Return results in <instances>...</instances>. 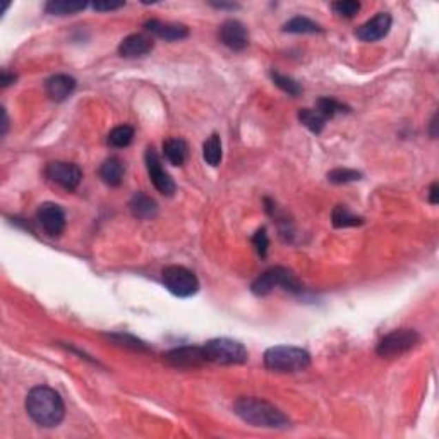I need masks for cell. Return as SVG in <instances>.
<instances>
[{"mask_svg":"<svg viewBox=\"0 0 439 439\" xmlns=\"http://www.w3.org/2000/svg\"><path fill=\"white\" fill-rule=\"evenodd\" d=\"M150 33H153L155 37L162 38L165 41H180L184 38L189 37V30L184 24H177V23H164V21L158 19H151L144 24Z\"/></svg>","mask_w":439,"mask_h":439,"instance_id":"obj_14","label":"cell"},{"mask_svg":"<svg viewBox=\"0 0 439 439\" xmlns=\"http://www.w3.org/2000/svg\"><path fill=\"white\" fill-rule=\"evenodd\" d=\"M278 286H282L283 290L292 293H297L302 290V285H300L299 280L295 278V275H292V271H289L286 268L282 266H275L270 268L268 271H264L263 275L257 276V278L254 280L253 292L256 293V295L263 297L273 292Z\"/></svg>","mask_w":439,"mask_h":439,"instance_id":"obj_5","label":"cell"},{"mask_svg":"<svg viewBox=\"0 0 439 439\" xmlns=\"http://www.w3.org/2000/svg\"><path fill=\"white\" fill-rule=\"evenodd\" d=\"M146 168L150 173V179L153 182L155 189L158 191L164 196H172L175 193V182H173L172 177L168 175V172L162 165L160 157H158L157 151L153 148H148L146 151Z\"/></svg>","mask_w":439,"mask_h":439,"instance_id":"obj_10","label":"cell"},{"mask_svg":"<svg viewBox=\"0 0 439 439\" xmlns=\"http://www.w3.org/2000/svg\"><path fill=\"white\" fill-rule=\"evenodd\" d=\"M86 9V2H69V0H50L45 6L47 14L52 16H72Z\"/></svg>","mask_w":439,"mask_h":439,"instance_id":"obj_21","label":"cell"},{"mask_svg":"<svg viewBox=\"0 0 439 439\" xmlns=\"http://www.w3.org/2000/svg\"><path fill=\"white\" fill-rule=\"evenodd\" d=\"M213 7H218V9H237L235 3H211Z\"/></svg>","mask_w":439,"mask_h":439,"instance_id":"obj_34","label":"cell"},{"mask_svg":"<svg viewBox=\"0 0 439 439\" xmlns=\"http://www.w3.org/2000/svg\"><path fill=\"white\" fill-rule=\"evenodd\" d=\"M283 31L285 33H293V35H313V33H321V26L316 24L314 21H311L309 17L304 16H295L289 21V23L283 24Z\"/></svg>","mask_w":439,"mask_h":439,"instance_id":"obj_20","label":"cell"},{"mask_svg":"<svg viewBox=\"0 0 439 439\" xmlns=\"http://www.w3.org/2000/svg\"><path fill=\"white\" fill-rule=\"evenodd\" d=\"M134 137V129L130 126H119L115 129L110 130L107 143L112 148H127L133 143Z\"/></svg>","mask_w":439,"mask_h":439,"instance_id":"obj_25","label":"cell"},{"mask_svg":"<svg viewBox=\"0 0 439 439\" xmlns=\"http://www.w3.org/2000/svg\"><path fill=\"white\" fill-rule=\"evenodd\" d=\"M26 412L41 427H57L66 416L62 398L48 386H37L28 393Z\"/></svg>","mask_w":439,"mask_h":439,"instance_id":"obj_1","label":"cell"},{"mask_svg":"<svg viewBox=\"0 0 439 439\" xmlns=\"http://www.w3.org/2000/svg\"><path fill=\"white\" fill-rule=\"evenodd\" d=\"M203 350L208 362L222 364V366H239V364H246L249 359L246 347L230 338L210 340Z\"/></svg>","mask_w":439,"mask_h":439,"instance_id":"obj_4","label":"cell"},{"mask_svg":"<svg viewBox=\"0 0 439 439\" xmlns=\"http://www.w3.org/2000/svg\"><path fill=\"white\" fill-rule=\"evenodd\" d=\"M124 172H126V168H124L122 160L117 157H110L100 166V179L104 180L107 186L117 187L122 184Z\"/></svg>","mask_w":439,"mask_h":439,"instance_id":"obj_18","label":"cell"},{"mask_svg":"<svg viewBox=\"0 0 439 439\" xmlns=\"http://www.w3.org/2000/svg\"><path fill=\"white\" fill-rule=\"evenodd\" d=\"M45 175L50 182L57 184L66 191L77 189L83 179V172L77 165L67 164V162H52L45 168Z\"/></svg>","mask_w":439,"mask_h":439,"instance_id":"obj_8","label":"cell"},{"mask_svg":"<svg viewBox=\"0 0 439 439\" xmlns=\"http://www.w3.org/2000/svg\"><path fill=\"white\" fill-rule=\"evenodd\" d=\"M299 120L302 126H306L314 134H320L324 129V126H326V119L316 108L299 110Z\"/></svg>","mask_w":439,"mask_h":439,"instance_id":"obj_23","label":"cell"},{"mask_svg":"<svg viewBox=\"0 0 439 439\" xmlns=\"http://www.w3.org/2000/svg\"><path fill=\"white\" fill-rule=\"evenodd\" d=\"M76 90V79L67 74H57L52 76L45 84V91H47L48 98L54 101H64L70 97Z\"/></svg>","mask_w":439,"mask_h":439,"instance_id":"obj_16","label":"cell"},{"mask_svg":"<svg viewBox=\"0 0 439 439\" xmlns=\"http://www.w3.org/2000/svg\"><path fill=\"white\" fill-rule=\"evenodd\" d=\"M438 191H439L438 182L431 184V189H429V203L431 204H438V194H439Z\"/></svg>","mask_w":439,"mask_h":439,"instance_id":"obj_32","label":"cell"},{"mask_svg":"<svg viewBox=\"0 0 439 439\" xmlns=\"http://www.w3.org/2000/svg\"><path fill=\"white\" fill-rule=\"evenodd\" d=\"M331 223L333 226H336V228H347V226L362 225L364 218L353 215L352 211H350L347 206H343V204H338L331 213Z\"/></svg>","mask_w":439,"mask_h":439,"instance_id":"obj_22","label":"cell"},{"mask_svg":"<svg viewBox=\"0 0 439 439\" xmlns=\"http://www.w3.org/2000/svg\"><path fill=\"white\" fill-rule=\"evenodd\" d=\"M316 110L328 120V119H333L336 113L349 112V107H345V105L340 104V101L333 100V98H320L316 104Z\"/></svg>","mask_w":439,"mask_h":439,"instance_id":"obj_27","label":"cell"},{"mask_svg":"<svg viewBox=\"0 0 439 439\" xmlns=\"http://www.w3.org/2000/svg\"><path fill=\"white\" fill-rule=\"evenodd\" d=\"M203 158L208 165L217 166L222 162V139L218 134H211L203 146Z\"/></svg>","mask_w":439,"mask_h":439,"instance_id":"obj_24","label":"cell"},{"mask_svg":"<svg viewBox=\"0 0 439 439\" xmlns=\"http://www.w3.org/2000/svg\"><path fill=\"white\" fill-rule=\"evenodd\" d=\"M391 16L389 12H378L376 16L371 17L369 21H366L364 24H360L357 28L355 35L359 40L367 41V43H373V41H380L381 38H384L386 35L391 30Z\"/></svg>","mask_w":439,"mask_h":439,"instance_id":"obj_12","label":"cell"},{"mask_svg":"<svg viewBox=\"0 0 439 439\" xmlns=\"http://www.w3.org/2000/svg\"><path fill=\"white\" fill-rule=\"evenodd\" d=\"M264 366L275 373H300L311 366V355L299 347L276 345L264 352Z\"/></svg>","mask_w":439,"mask_h":439,"instance_id":"obj_3","label":"cell"},{"mask_svg":"<svg viewBox=\"0 0 439 439\" xmlns=\"http://www.w3.org/2000/svg\"><path fill=\"white\" fill-rule=\"evenodd\" d=\"M220 41L233 52H242L249 45V35L246 26L237 19H228L220 26Z\"/></svg>","mask_w":439,"mask_h":439,"instance_id":"obj_11","label":"cell"},{"mask_svg":"<svg viewBox=\"0 0 439 439\" xmlns=\"http://www.w3.org/2000/svg\"><path fill=\"white\" fill-rule=\"evenodd\" d=\"M124 6H126L124 2H95L93 9L100 10V12H108V10L120 9V7H124Z\"/></svg>","mask_w":439,"mask_h":439,"instance_id":"obj_31","label":"cell"},{"mask_svg":"<svg viewBox=\"0 0 439 439\" xmlns=\"http://www.w3.org/2000/svg\"><path fill=\"white\" fill-rule=\"evenodd\" d=\"M253 246L256 247V253L260 254L261 257L266 256L268 253V247H270V239H268V233L266 228H261L254 233L253 237Z\"/></svg>","mask_w":439,"mask_h":439,"instance_id":"obj_30","label":"cell"},{"mask_svg":"<svg viewBox=\"0 0 439 439\" xmlns=\"http://www.w3.org/2000/svg\"><path fill=\"white\" fill-rule=\"evenodd\" d=\"M271 79H273V83L280 88V90L285 91V93H289L290 97H299V95L302 93V88H300V84L297 83L295 79H292V77L283 76V74L276 72V70H271Z\"/></svg>","mask_w":439,"mask_h":439,"instance_id":"obj_26","label":"cell"},{"mask_svg":"<svg viewBox=\"0 0 439 439\" xmlns=\"http://www.w3.org/2000/svg\"><path fill=\"white\" fill-rule=\"evenodd\" d=\"M233 412L244 420L256 427H270V429H278L289 424L285 413L276 409L273 403L266 400L254 398V396H242L233 403Z\"/></svg>","mask_w":439,"mask_h":439,"instance_id":"obj_2","label":"cell"},{"mask_svg":"<svg viewBox=\"0 0 439 439\" xmlns=\"http://www.w3.org/2000/svg\"><path fill=\"white\" fill-rule=\"evenodd\" d=\"M331 9L336 16L350 19L360 10V3L355 2V0H340V2L331 3Z\"/></svg>","mask_w":439,"mask_h":439,"instance_id":"obj_29","label":"cell"},{"mask_svg":"<svg viewBox=\"0 0 439 439\" xmlns=\"http://www.w3.org/2000/svg\"><path fill=\"white\" fill-rule=\"evenodd\" d=\"M420 343V335L416 329L410 328H400L395 331L388 333L378 345V355L386 357V359H393V357H400L412 350Z\"/></svg>","mask_w":439,"mask_h":439,"instance_id":"obj_6","label":"cell"},{"mask_svg":"<svg viewBox=\"0 0 439 439\" xmlns=\"http://www.w3.org/2000/svg\"><path fill=\"white\" fill-rule=\"evenodd\" d=\"M129 208L130 213L137 220H153L158 213V206L155 203V199H151L150 196H146L143 193L134 194L129 203Z\"/></svg>","mask_w":439,"mask_h":439,"instance_id":"obj_17","label":"cell"},{"mask_svg":"<svg viewBox=\"0 0 439 439\" xmlns=\"http://www.w3.org/2000/svg\"><path fill=\"white\" fill-rule=\"evenodd\" d=\"M165 362L175 369H196L208 362L201 347H179L165 353Z\"/></svg>","mask_w":439,"mask_h":439,"instance_id":"obj_9","label":"cell"},{"mask_svg":"<svg viewBox=\"0 0 439 439\" xmlns=\"http://www.w3.org/2000/svg\"><path fill=\"white\" fill-rule=\"evenodd\" d=\"M14 81H16V76H14V74H9L7 70H3L2 72V88L9 86V84L14 83Z\"/></svg>","mask_w":439,"mask_h":439,"instance_id":"obj_33","label":"cell"},{"mask_svg":"<svg viewBox=\"0 0 439 439\" xmlns=\"http://www.w3.org/2000/svg\"><path fill=\"white\" fill-rule=\"evenodd\" d=\"M360 179H362V173L357 172V170H350V168H336L328 173V180L331 184H349V182H355V180H360Z\"/></svg>","mask_w":439,"mask_h":439,"instance_id":"obj_28","label":"cell"},{"mask_svg":"<svg viewBox=\"0 0 439 439\" xmlns=\"http://www.w3.org/2000/svg\"><path fill=\"white\" fill-rule=\"evenodd\" d=\"M37 220L41 228L52 237H59L66 228V213L59 204L45 203L38 208Z\"/></svg>","mask_w":439,"mask_h":439,"instance_id":"obj_13","label":"cell"},{"mask_svg":"<svg viewBox=\"0 0 439 439\" xmlns=\"http://www.w3.org/2000/svg\"><path fill=\"white\" fill-rule=\"evenodd\" d=\"M155 43L151 38L144 37V35H130V37L124 38L122 43L119 45V54L124 59H137V57H144L153 50Z\"/></svg>","mask_w":439,"mask_h":439,"instance_id":"obj_15","label":"cell"},{"mask_svg":"<svg viewBox=\"0 0 439 439\" xmlns=\"http://www.w3.org/2000/svg\"><path fill=\"white\" fill-rule=\"evenodd\" d=\"M164 285L177 297H191L199 289L196 275L184 266H168L162 273Z\"/></svg>","mask_w":439,"mask_h":439,"instance_id":"obj_7","label":"cell"},{"mask_svg":"<svg viewBox=\"0 0 439 439\" xmlns=\"http://www.w3.org/2000/svg\"><path fill=\"white\" fill-rule=\"evenodd\" d=\"M164 155L172 165H184L187 158V143L180 137H170L164 143Z\"/></svg>","mask_w":439,"mask_h":439,"instance_id":"obj_19","label":"cell"}]
</instances>
